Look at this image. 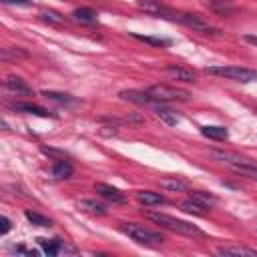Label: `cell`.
I'll use <instances>...</instances> for the list:
<instances>
[{"label":"cell","instance_id":"6da1fadb","mask_svg":"<svg viewBox=\"0 0 257 257\" xmlns=\"http://www.w3.org/2000/svg\"><path fill=\"white\" fill-rule=\"evenodd\" d=\"M147 219H151L153 223L169 229V231H175V233H181V235H189V237H199L203 235V231L187 221H181V219H175L167 213H161V211H147Z\"/></svg>","mask_w":257,"mask_h":257},{"label":"cell","instance_id":"7a4b0ae2","mask_svg":"<svg viewBox=\"0 0 257 257\" xmlns=\"http://www.w3.org/2000/svg\"><path fill=\"white\" fill-rule=\"evenodd\" d=\"M120 231L124 235H128L133 241L141 243V245H159L163 243V235L153 231V229H147L145 225H137V223H122L120 225Z\"/></svg>","mask_w":257,"mask_h":257},{"label":"cell","instance_id":"3957f363","mask_svg":"<svg viewBox=\"0 0 257 257\" xmlns=\"http://www.w3.org/2000/svg\"><path fill=\"white\" fill-rule=\"evenodd\" d=\"M205 72L223 76L229 80H237V82H255L257 80V70H251L245 66H207Z\"/></svg>","mask_w":257,"mask_h":257},{"label":"cell","instance_id":"277c9868","mask_svg":"<svg viewBox=\"0 0 257 257\" xmlns=\"http://www.w3.org/2000/svg\"><path fill=\"white\" fill-rule=\"evenodd\" d=\"M149 96L155 100V102H169V100H189L191 94L183 88H177V86H167V84H153L147 88Z\"/></svg>","mask_w":257,"mask_h":257},{"label":"cell","instance_id":"5b68a950","mask_svg":"<svg viewBox=\"0 0 257 257\" xmlns=\"http://www.w3.org/2000/svg\"><path fill=\"white\" fill-rule=\"evenodd\" d=\"M179 20H181L183 24H187L189 28L197 30V32H203V34H219V28L211 26L209 22H205L199 14H189V12H187V14H181Z\"/></svg>","mask_w":257,"mask_h":257},{"label":"cell","instance_id":"8992f818","mask_svg":"<svg viewBox=\"0 0 257 257\" xmlns=\"http://www.w3.org/2000/svg\"><path fill=\"white\" fill-rule=\"evenodd\" d=\"M94 191H96L102 199H106L108 203H114V205H122V203H126V195H124L122 191H118L116 187H112V185L96 183V185H94Z\"/></svg>","mask_w":257,"mask_h":257},{"label":"cell","instance_id":"52a82bcc","mask_svg":"<svg viewBox=\"0 0 257 257\" xmlns=\"http://www.w3.org/2000/svg\"><path fill=\"white\" fill-rule=\"evenodd\" d=\"M4 86H6L10 92H14V94L32 96V88H30L22 78H18V76H8V78L4 80Z\"/></svg>","mask_w":257,"mask_h":257},{"label":"cell","instance_id":"ba28073f","mask_svg":"<svg viewBox=\"0 0 257 257\" xmlns=\"http://www.w3.org/2000/svg\"><path fill=\"white\" fill-rule=\"evenodd\" d=\"M165 72H167L171 78H175V80H183V82H195V74H193L189 68L169 64V66H165Z\"/></svg>","mask_w":257,"mask_h":257},{"label":"cell","instance_id":"9c48e42d","mask_svg":"<svg viewBox=\"0 0 257 257\" xmlns=\"http://www.w3.org/2000/svg\"><path fill=\"white\" fill-rule=\"evenodd\" d=\"M122 100H128V102H137V104H149V102H155L147 90H122L118 94Z\"/></svg>","mask_w":257,"mask_h":257},{"label":"cell","instance_id":"30bf717a","mask_svg":"<svg viewBox=\"0 0 257 257\" xmlns=\"http://www.w3.org/2000/svg\"><path fill=\"white\" fill-rule=\"evenodd\" d=\"M38 241V245L42 247V251L46 253V255H58V253H62V251H66V247H64V243L60 241V239H36Z\"/></svg>","mask_w":257,"mask_h":257},{"label":"cell","instance_id":"8fae6325","mask_svg":"<svg viewBox=\"0 0 257 257\" xmlns=\"http://www.w3.org/2000/svg\"><path fill=\"white\" fill-rule=\"evenodd\" d=\"M219 255H245V257H257V251L255 249H249V247H243V245H223L217 249Z\"/></svg>","mask_w":257,"mask_h":257},{"label":"cell","instance_id":"7c38bea8","mask_svg":"<svg viewBox=\"0 0 257 257\" xmlns=\"http://www.w3.org/2000/svg\"><path fill=\"white\" fill-rule=\"evenodd\" d=\"M137 201L145 207H155V205H163L165 197L161 193H153V191H141L137 193Z\"/></svg>","mask_w":257,"mask_h":257},{"label":"cell","instance_id":"4fadbf2b","mask_svg":"<svg viewBox=\"0 0 257 257\" xmlns=\"http://www.w3.org/2000/svg\"><path fill=\"white\" fill-rule=\"evenodd\" d=\"M72 18L80 24H96L98 22V14L92 8H76L72 12Z\"/></svg>","mask_w":257,"mask_h":257},{"label":"cell","instance_id":"5bb4252c","mask_svg":"<svg viewBox=\"0 0 257 257\" xmlns=\"http://www.w3.org/2000/svg\"><path fill=\"white\" fill-rule=\"evenodd\" d=\"M145 12H151V14H157V16H161V18H171V20H175V18H179L175 12H171L169 8H165V6H159V4H151V2H141L139 4Z\"/></svg>","mask_w":257,"mask_h":257},{"label":"cell","instance_id":"9a60e30c","mask_svg":"<svg viewBox=\"0 0 257 257\" xmlns=\"http://www.w3.org/2000/svg\"><path fill=\"white\" fill-rule=\"evenodd\" d=\"M72 173H74V169H72V165L68 163V161H56L54 163V167H52V177L54 179H68V177H72Z\"/></svg>","mask_w":257,"mask_h":257},{"label":"cell","instance_id":"2e32d148","mask_svg":"<svg viewBox=\"0 0 257 257\" xmlns=\"http://www.w3.org/2000/svg\"><path fill=\"white\" fill-rule=\"evenodd\" d=\"M16 110L20 112H26V114H36V116H50V112L38 104H32V102H16L14 104Z\"/></svg>","mask_w":257,"mask_h":257},{"label":"cell","instance_id":"e0dca14e","mask_svg":"<svg viewBox=\"0 0 257 257\" xmlns=\"http://www.w3.org/2000/svg\"><path fill=\"white\" fill-rule=\"evenodd\" d=\"M78 207L90 215H104L106 213V207L102 203H96L94 199H82V201H78Z\"/></svg>","mask_w":257,"mask_h":257},{"label":"cell","instance_id":"ac0fdd59","mask_svg":"<svg viewBox=\"0 0 257 257\" xmlns=\"http://www.w3.org/2000/svg\"><path fill=\"white\" fill-rule=\"evenodd\" d=\"M201 135L207 139H213V141H225L229 137V131L225 126H203Z\"/></svg>","mask_w":257,"mask_h":257},{"label":"cell","instance_id":"d6986e66","mask_svg":"<svg viewBox=\"0 0 257 257\" xmlns=\"http://www.w3.org/2000/svg\"><path fill=\"white\" fill-rule=\"evenodd\" d=\"M159 185H161L163 189H167V191H175V193L187 189V183L181 181V179H177V177H165V179L159 181Z\"/></svg>","mask_w":257,"mask_h":257},{"label":"cell","instance_id":"ffe728a7","mask_svg":"<svg viewBox=\"0 0 257 257\" xmlns=\"http://www.w3.org/2000/svg\"><path fill=\"white\" fill-rule=\"evenodd\" d=\"M181 209H183L185 213H193V215H199V217L207 215V207H203L201 203H197V201H193V199L183 201V203H181Z\"/></svg>","mask_w":257,"mask_h":257},{"label":"cell","instance_id":"44dd1931","mask_svg":"<svg viewBox=\"0 0 257 257\" xmlns=\"http://www.w3.org/2000/svg\"><path fill=\"white\" fill-rule=\"evenodd\" d=\"M42 96H46V98H50V100H56V102H60V104H74V102H76L70 94H66V92H56V90H44Z\"/></svg>","mask_w":257,"mask_h":257},{"label":"cell","instance_id":"7402d4cb","mask_svg":"<svg viewBox=\"0 0 257 257\" xmlns=\"http://www.w3.org/2000/svg\"><path fill=\"white\" fill-rule=\"evenodd\" d=\"M24 217L32 223V225H38V227H50L52 225V221L48 219V217H44V215H40V213H36V211H24Z\"/></svg>","mask_w":257,"mask_h":257},{"label":"cell","instance_id":"603a6c76","mask_svg":"<svg viewBox=\"0 0 257 257\" xmlns=\"http://www.w3.org/2000/svg\"><path fill=\"white\" fill-rule=\"evenodd\" d=\"M133 38L143 40V42L153 44V46H169V44H171L169 38H161V36H143V34H137V32H133Z\"/></svg>","mask_w":257,"mask_h":257},{"label":"cell","instance_id":"cb8c5ba5","mask_svg":"<svg viewBox=\"0 0 257 257\" xmlns=\"http://www.w3.org/2000/svg\"><path fill=\"white\" fill-rule=\"evenodd\" d=\"M231 169H235L237 173H241V175H247V177H251V179H255V181H257V163H243V165H233Z\"/></svg>","mask_w":257,"mask_h":257},{"label":"cell","instance_id":"d4e9b609","mask_svg":"<svg viewBox=\"0 0 257 257\" xmlns=\"http://www.w3.org/2000/svg\"><path fill=\"white\" fill-rule=\"evenodd\" d=\"M191 199L193 201H197V203H201L203 207H211V205H215V197H211V195H207V193H201V191H195V193H191Z\"/></svg>","mask_w":257,"mask_h":257},{"label":"cell","instance_id":"484cf974","mask_svg":"<svg viewBox=\"0 0 257 257\" xmlns=\"http://www.w3.org/2000/svg\"><path fill=\"white\" fill-rule=\"evenodd\" d=\"M155 112H157V116H159V118H163L167 124H177V120H179L175 114H171L173 110H169V108H165V106H157V108H155Z\"/></svg>","mask_w":257,"mask_h":257},{"label":"cell","instance_id":"4316f807","mask_svg":"<svg viewBox=\"0 0 257 257\" xmlns=\"http://www.w3.org/2000/svg\"><path fill=\"white\" fill-rule=\"evenodd\" d=\"M40 18H42L44 22H52V24H62V22H64V18H62L58 12H54V10L42 12V14H40Z\"/></svg>","mask_w":257,"mask_h":257},{"label":"cell","instance_id":"83f0119b","mask_svg":"<svg viewBox=\"0 0 257 257\" xmlns=\"http://www.w3.org/2000/svg\"><path fill=\"white\" fill-rule=\"evenodd\" d=\"M40 151H42L44 155H48V157H56L58 161L68 159V155H66L64 151H58V149H52V147H40Z\"/></svg>","mask_w":257,"mask_h":257},{"label":"cell","instance_id":"f1b7e54d","mask_svg":"<svg viewBox=\"0 0 257 257\" xmlns=\"http://www.w3.org/2000/svg\"><path fill=\"white\" fill-rule=\"evenodd\" d=\"M211 8H215V10H219V12H231V10H233V6H231L227 0H213V2H211Z\"/></svg>","mask_w":257,"mask_h":257},{"label":"cell","instance_id":"f546056e","mask_svg":"<svg viewBox=\"0 0 257 257\" xmlns=\"http://www.w3.org/2000/svg\"><path fill=\"white\" fill-rule=\"evenodd\" d=\"M0 225H2V227H0V233H2V235H6V233L10 231V227H12V223H10L8 217H0Z\"/></svg>","mask_w":257,"mask_h":257},{"label":"cell","instance_id":"4dcf8cb0","mask_svg":"<svg viewBox=\"0 0 257 257\" xmlns=\"http://www.w3.org/2000/svg\"><path fill=\"white\" fill-rule=\"evenodd\" d=\"M4 4H16V6H30V0H2Z\"/></svg>","mask_w":257,"mask_h":257},{"label":"cell","instance_id":"1f68e13d","mask_svg":"<svg viewBox=\"0 0 257 257\" xmlns=\"http://www.w3.org/2000/svg\"><path fill=\"white\" fill-rule=\"evenodd\" d=\"M245 40L251 42V44H257V36H251V34H245Z\"/></svg>","mask_w":257,"mask_h":257}]
</instances>
